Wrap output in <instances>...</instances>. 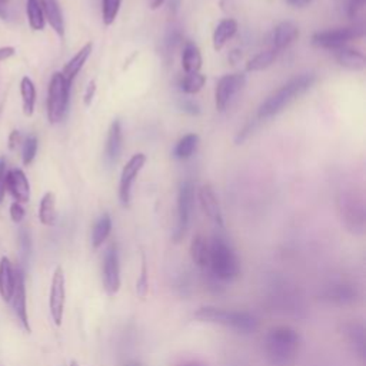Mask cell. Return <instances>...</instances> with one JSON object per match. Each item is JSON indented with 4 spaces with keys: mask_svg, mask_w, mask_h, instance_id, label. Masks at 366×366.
<instances>
[{
    "mask_svg": "<svg viewBox=\"0 0 366 366\" xmlns=\"http://www.w3.org/2000/svg\"><path fill=\"white\" fill-rule=\"evenodd\" d=\"M25 215H26V211L25 208L22 206V204L19 202H14L11 205V218L15 224H21L23 219H25Z\"/></svg>",
    "mask_w": 366,
    "mask_h": 366,
    "instance_id": "38",
    "label": "cell"
},
{
    "mask_svg": "<svg viewBox=\"0 0 366 366\" xmlns=\"http://www.w3.org/2000/svg\"><path fill=\"white\" fill-rule=\"evenodd\" d=\"M180 108H182L183 112H187L189 115H199L201 113L199 105L197 102H194V100H183L180 103Z\"/></svg>",
    "mask_w": 366,
    "mask_h": 366,
    "instance_id": "40",
    "label": "cell"
},
{
    "mask_svg": "<svg viewBox=\"0 0 366 366\" xmlns=\"http://www.w3.org/2000/svg\"><path fill=\"white\" fill-rule=\"evenodd\" d=\"M6 160L5 157H0V202H4L6 194Z\"/></svg>",
    "mask_w": 366,
    "mask_h": 366,
    "instance_id": "37",
    "label": "cell"
},
{
    "mask_svg": "<svg viewBox=\"0 0 366 366\" xmlns=\"http://www.w3.org/2000/svg\"><path fill=\"white\" fill-rule=\"evenodd\" d=\"M299 38V28L292 22L279 23L272 35V49L275 52H281L289 48Z\"/></svg>",
    "mask_w": 366,
    "mask_h": 366,
    "instance_id": "19",
    "label": "cell"
},
{
    "mask_svg": "<svg viewBox=\"0 0 366 366\" xmlns=\"http://www.w3.org/2000/svg\"><path fill=\"white\" fill-rule=\"evenodd\" d=\"M335 58L338 61V63L352 72H360L365 69L366 66V58L362 52L350 49V48H340L335 51Z\"/></svg>",
    "mask_w": 366,
    "mask_h": 366,
    "instance_id": "21",
    "label": "cell"
},
{
    "mask_svg": "<svg viewBox=\"0 0 366 366\" xmlns=\"http://www.w3.org/2000/svg\"><path fill=\"white\" fill-rule=\"evenodd\" d=\"M252 127H253V123H252V122H251V123H248V125L245 126V129L239 133V136L236 137V143H241V142L246 137V135H248L249 132H252Z\"/></svg>",
    "mask_w": 366,
    "mask_h": 366,
    "instance_id": "45",
    "label": "cell"
},
{
    "mask_svg": "<svg viewBox=\"0 0 366 366\" xmlns=\"http://www.w3.org/2000/svg\"><path fill=\"white\" fill-rule=\"evenodd\" d=\"M41 5L43 9L45 19L48 23L52 26V29L61 36H65V19L63 14L61 11V6L58 4V0H41Z\"/></svg>",
    "mask_w": 366,
    "mask_h": 366,
    "instance_id": "22",
    "label": "cell"
},
{
    "mask_svg": "<svg viewBox=\"0 0 366 366\" xmlns=\"http://www.w3.org/2000/svg\"><path fill=\"white\" fill-rule=\"evenodd\" d=\"M276 56H278V52H275L273 49L258 53L246 63V72H261V70L268 69L269 66H272L275 63Z\"/></svg>",
    "mask_w": 366,
    "mask_h": 366,
    "instance_id": "32",
    "label": "cell"
},
{
    "mask_svg": "<svg viewBox=\"0 0 366 366\" xmlns=\"http://www.w3.org/2000/svg\"><path fill=\"white\" fill-rule=\"evenodd\" d=\"M145 163H146V155L136 153L129 159V162L122 169L120 183H119V199L123 206H129L130 204L132 185L135 179L137 177L139 172L143 169Z\"/></svg>",
    "mask_w": 366,
    "mask_h": 366,
    "instance_id": "12",
    "label": "cell"
},
{
    "mask_svg": "<svg viewBox=\"0 0 366 366\" xmlns=\"http://www.w3.org/2000/svg\"><path fill=\"white\" fill-rule=\"evenodd\" d=\"M129 366H140V365H139V363H130Z\"/></svg>",
    "mask_w": 366,
    "mask_h": 366,
    "instance_id": "52",
    "label": "cell"
},
{
    "mask_svg": "<svg viewBox=\"0 0 366 366\" xmlns=\"http://www.w3.org/2000/svg\"><path fill=\"white\" fill-rule=\"evenodd\" d=\"M191 258L192 262L201 269H206L209 266V244L205 236L197 235L192 239Z\"/></svg>",
    "mask_w": 366,
    "mask_h": 366,
    "instance_id": "25",
    "label": "cell"
},
{
    "mask_svg": "<svg viewBox=\"0 0 366 366\" xmlns=\"http://www.w3.org/2000/svg\"><path fill=\"white\" fill-rule=\"evenodd\" d=\"M163 4H164V0H150V8H152L153 11H156V9H159Z\"/></svg>",
    "mask_w": 366,
    "mask_h": 366,
    "instance_id": "47",
    "label": "cell"
},
{
    "mask_svg": "<svg viewBox=\"0 0 366 366\" xmlns=\"http://www.w3.org/2000/svg\"><path fill=\"white\" fill-rule=\"evenodd\" d=\"M199 202H201V206L205 212V215L214 221L218 226H224V215H222V209H221V205H219V201H218V197L214 191V188L211 185H204L201 189H199Z\"/></svg>",
    "mask_w": 366,
    "mask_h": 366,
    "instance_id": "17",
    "label": "cell"
},
{
    "mask_svg": "<svg viewBox=\"0 0 366 366\" xmlns=\"http://www.w3.org/2000/svg\"><path fill=\"white\" fill-rule=\"evenodd\" d=\"M340 333L343 335L345 340L350 346L352 352L365 362L366 359V329L363 323L357 320H347L342 323Z\"/></svg>",
    "mask_w": 366,
    "mask_h": 366,
    "instance_id": "14",
    "label": "cell"
},
{
    "mask_svg": "<svg viewBox=\"0 0 366 366\" xmlns=\"http://www.w3.org/2000/svg\"><path fill=\"white\" fill-rule=\"evenodd\" d=\"M21 140H22L21 132L19 130H12V133L9 135V147L12 150H15L18 147V145L21 143Z\"/></svg>",
    "mask_w": 366,
    "mask_h": 366,
    "instance_id": "42",
    "label": "cell"
},
{
    "mask_svg": "<svg viewBox=\"0 0 366 366\" xmlns=\"http://www.w3.org/2000/svg\"><path fill=\"white\" fill-rule=\"evenodd\" d=\"M338 209L342 224L355 235L365 232V206L362 199L353 192H345L338 199Z\"/></svg>",
    "mask_w": 366,
    "mask_h": 366,
    "instance_id": "6",
    "label": "cell"
},
{
    "mask_svg": "<svg viewBox=\"0 0 366 366\" xmlns=\"http://www.w3.org/2000/svg\"><path fill=\"white\" fill-rule=\"evenodd\" d=\"M313 0H286V4L292 8H305L308 5H310Z\"/></svg>",
    "mask_w": 366,
    "mask_h": 366,
    "instance_id": "44",
    "label": "cell"
},
{
    "mask_svg": "<svg viewBox=\"0 0 366 366\" xmlns=\"http://www.w3.org/2000/svg\"><path fill=\"white\" fill-rule=\"evenodd\" d=\"M26 15L29 25L33 31H43L46 26V19L41 0H26Z\"/></svg>",
    "mask_w": 366,
    "mask_h": 366,
    "instance_id": "31",
    "label": "cell"
},
{
    "mask_svg": "<svg viewBox=\"0 0 366 366\" xmlns=\"http://www.w3.org/2000/svg\"><path fill=\"white\" fill-rule=\"evenodd\" d=\"M8 4H9V0H0V5H2V6L8 5Z\"/></svg>",
    "mask_w": 366,
    "mask_h": 366,
    "instance_id": "50",
    "label": "cell"
},
{
    "mask_svg": "<svg viewBox=\"0 0 366 366\" xmlns=\"http://www.w3.org/2000/svg\"><path fill=\"white\" fill-rule=\"evenodd\" d=\"M66 303V278L61 266H58L52 276L51 293H49V309L52 320L56 326L62 325Z\"/></svg>",
    "mask_w": 366,
    "mask_h": 366,
    "instance_id": "9",
    "label": "cell"
},
{
    "mask_svg": "<svg viewBox=\"0 0 366 366\" xmlns=\"http://www.w3.org/2000/svg\"><path fill=\"white\" fill-rule=\"evenodd\" d=\"M122 142H123V135H122V125L120 120L116 119L112 122L108 133V140H106V150H105V157L109 164H115L120 156L122 152Z\"/></svg>",
    "mask_w": 366,
    "mask_h": 366,
    "instance_id": "20",
    "label": "cell"
},
{
    "mask_svg": "<svg viewBox=\"0 0 366 366\" xmlns=\"http://www.w3.org/2000/svg\"><path fill=\"white\" fill-rule=\"evenodd\" d=\"M103 288L109 296H115L120 289V263L117 246L112 244L103 258Z\"/></svg>",
    "mask_w": 366,
    "mask_h": 366,
    "instance_id": "11",
    "label": "cell"
},
{
    "mask_svg": "<svg viewBox=\"0 0 366 366\" xmlns=\"http://www.w3.org/2000/svg\"><path fill=\"white\" fill-rule=\"evenodd\" d=\"M366 0H349V6H347V15L349 18H355L365 6Z\"/></svg>",
    "mask_w": 366,
    "mask_h": 366,
    "instance_id": "39",
    "label": "cell"
},
{
    "mask_svg": "<svg viewBox=\"0 0 366 366\" xmlns=\"http://www.w3.org/2000/svg\"><path fill=\"white\" fill-rule=\"evenodd\" d=\"M6 189L19 204H28L31 199V185L22 169H12L6 174Z\"/></svg>",
    "mask_w": 366,
    "mask_h": 366,
    "instance_id": "16",
    "label": "cell"
},
{
    "mask_svg": "<svg viewBox=\"0 0 366 366\" xmlns=\"http://www.w3.org/2000/svg\"><path fill=\"white\" fill-rule=\"evenodd\" d=\"M238 32V22L235 19H224L219 22L214 32V49L216 52L222 51L225 45L236 35Z\"/></svg>",
    "mask_w": 366,
    "mask_h": 366,
    "instance_id": "24",
    "label": "cell"
},
{
    "mask_svg": "<svg viewBox=\"0 0 366 366\" xmlns=\"http://www.w3.org/2000/svg\"><path fill=\"white\" fill-rule=\"evenodd\" d=\"M38 137L36 136H29L26 137V140L23 142V150H22V159H23V164L29 166L38 153Z\"/></svg>",
    "mask_w": 366,
    "mask_h": 366,
    "instance_id": "36",
    "label": "cell"
},
{
    "mask_svg": "<svg viewBox=\"0 0 366 366\" xmlns=\"http://www.w3.org/2000/svg\"><path fill=\"white\" fill-rule=\"evenodd\" d=\"M15 53H16V51H15V48H12V46H4V48H0V62H4V61H6V59L12 58Z\"/></svg>",
    "mask_w": 366,
    "mask_h": 366,
    "instance_id": "43",
    "label": "cell"
},
{
    "mask_svg": "<svg viewBox=\"0 0 366 366\" xmlns=\"http://www.w3.org/2000/svg\"><path fill=\"white\" fill-rule=\"evenodd\" d=\"M241 58H242V55H241V52H239V51H234V52H231L229 59H231V62H232V63L238 62Z\"/></svg>",
    "mask_w": 366,
    "mask_h": 366,
    "instance_id": "46",
    "label": "cell"
},
{
    "mask_svg": "<svg viewBox=\"0 0 366 366\" xmlns=\"http://www.w3.org/2000/svg\"><path fill=\"white\" fill-rule=\"evenodd\" d=\"M194 204H195V188L191 182H183L177 194V222H176V229L173 232L174 242H179L183 236H185L191 222Z\"/></svg>",
    "mask_w": 366,
    "mask_h": 366,
    "instance_id": "8",
    "label": "cell"
},
{
    "mask_svg": "<svg viewBox=\"0 0 366 366\" xmlns=\"http://www.w3.org/2000/svg\"><path fill=\"white\" fill-rule=\"evenodd\" d=\"M302 338L300 333L288 326L279 325L268 330L263 342L266 359L273 366H293L298 360Z\"/></svg>",
    "mask_w": 366,
    "mask_h": 366,
    "instance_id": "1",
    "label": "cell"
},
{
    "mask_svg": "<svg viewBox=\"0 0 366 366\" xmlns=\"http://www.w3.org/2000/svg\"><path fill=\"white\" fill-rule=\"evenodd\" d=\"M95 95H96V82L92 80V82L89 83V86L86 88V92H85V96H83V102H85L86 106H90V103H92Z\"/></svg>",
    "mask_w": 366,
    "mask_h": 366,
    "instance_id": "41",
    "label": "cell"
},
{
    "mask_svg": "<svg viewBox=\"0 0 366 366\" xmlns=\"http://www.w3.org/2000/svg\"><path fill=\"white\" fill-rule=\"evenodd\" d=\"M92 49H93V45L92 43H86L63 68V78L72 83L75 80V78L79 75V72L82 70V68L85 66L86 61L89 59L90 53H92Z\"/></svg>",
    "mask_w": 366,
    "mask_h": 366,
    "instance_id": "23",
    "label": "cell"
},
{
    "mask_svg": "<svg viewBox=\"0 0 366 366\" xmlns=\"http://www.w3.org/2000/svg\"><path fill=\"white\" fill-rule=\"evenodd\" d=\"M209 266L212 275L222 282H232L241 273V263L235 251L219 236H215L209 245Z\"/></svg>",
    "mask_w": 366,
    "mask_h": 366,
    "instance_id": "4",
    "label": "cell"
},
{
    "mask_svg": "<svg viewBox=\"0 0 366 366\" xmlns=\"http://www.w3.org/2000/svg\"><path fill=\"white\" fill-rule=\"evenodd\" d=\"M199 322L221 325L242 335L255 333L259 328V320L255 315L245 310H228L216 306H202L195 312Z\"/></svg>",
    "mask_w": 366,
    "mask_h": 366,
    "instance_id": "3",
    "label": "cell"
},
{
    "mask_svg": "<svg viewBox=\"0 0 366 366\" xmlns=\"http://www.w3.org/2000/svg\"><path fill=\"white\" fill-rule=\"evenodd\" d=\"M316 82V76L313 73H303L292 80H289L286 85H283L281 89H278L275 93H272L259 108L258 117L259 119H269L278 113H281L285 108H288L293 100H296L299 96L306 93Z\"/></svg>",
    "mask_w": 366,
    "mask_h": 366,
    "instance_id": "2",
    "label": "cell"
},
{
    "mask_svg": "<svg viewBox=\"0 0 366 366\" xmlns=\"http://www.w3.org/2000/svg\"><path fill=\"white\" fill-rule=\"evenodd\" d=\"M122 0H102V19L106 26H110L120 11Z\"/></svg>",
    "mask_w": 366,
    "mask_h": 366,
    "instance_id": "34",
    "label": "cell"
},
{
    "mask_svg": "<svg viewBox=\"0 0 366 366\" xmlns=\"http://www.w3.org/2000/svg\"><path fill=\"white\" fill-rule=\"evenodd\" d=\"M56 197L52 192L45 194L39 205V221L45 226H53L56 224Z\"/></svg>",
    "mask_w": 366,
    "mask_h": 366,
    "instance_id": "27",
    "label": "cell"
},
{
    "mask_svg": "<svg viewBox=\"0 0 366 366\" xmlns=\"http://www.w3.org/2000/svg\"><path fill=\"white\" fill-rule=\"evenodd\" d=\"M205 82H206V78L201 72L188 73L185 78L182 79L180 89L183 93H187V95H197L202 90V88L205 86Z\"/></svg>",
    "mask_w": 366,
    "mask_h": 366,
    "instance_id": "33",
    "label": "cell"
},
{
    "mask_svg": "<svg viewBox=\"0 0 366 366\" xmlns=\"http://www.w3.org/2000/svg\"><path fill=\"white\" fill-rule=\"evenodd\" d=\"M14 309L21 320L23 329L31 333V323H29V315H28V298H26V282H25V273L22 269H16V285L15 292L12 296Z\"/></svg>",
    "mask_w": 366,
    "mask_h": 366,
    "instance_id": "15",
    "label": "cell"
},
{
    "mask_svg": "<svg viewBox=\"0 0 366 366\" xmlns=\"http://www.w3.org/2000/svg\"><path fill=\"white\" fill-rule=\"evenodd\" d=\"M110 231H112V219L109 214H103L93 226V232H92L93 249H99L106 242V239L110 235Z\"/></svg>",
    "mask_w": 366,
    "mask_h": 366,
    "instance_id": "28",
    "label": "cell"
},
{
    "mask_svg": "<svg viewBox=\"0 0 366 366\" xmlns=\"http://www.w3.org/2000/svg\"><path fill=\"white\" fill-rule=\"evenodd\" d=\"M363 35H365V28L362 25H356L349 28H338V29L316 32L310 41H312V45L316 48L336 51L343 48L350 41L363 38Z\"/></svg>",
    "mask_w": 366,
    "mask_h": 366,
    "instance_id": "7",
    "label": "cell"
},
{
    "mask_svg": "<svg viewBox=\"0 0 366 366\" xmlns=\"http://www.w3.org/2000/svg\"><path fill=\"white\" fill-rule=\"evenodd\" d=\"M319 299L326 303H330V305L346 306V305L355 303L359 299V292L352 283L335 282V283L325 286L320 291Z\"/></svg>",
    "mask_w": 366,
    "mask_h": 366,
    "instance_id": "13",
    "label": "cell"
},
{
    "mask_svg": "<svg viewBox=\"0 0 366 366\" xmlns=\"http://www.w3.org/2000/svg\"><path fill=\"white\" fill-rule=\"evenodd\" d=\"M182 366H205L204 363H199V362H188V363H185V365H182Z\"/></svg>",
    "mask_w": 366,
    "mask_h": 366,
    "instance_id": "49",
    "label": "cell"
},
{
    "mask_svg": "<svg viewBox=\"0 0 366 366\" xmlns=\"http://www.w3.org/2000/svg\"><path fill=\"white\" fill-rule=\"evenodd\" d=\"M16 285V269L9 258L0 259V296L5 302H11Z\"/></svg>",
    "mask_w": 366,
    "mask_h": 366,
    "instance_id": "18",
    "label": "cell"
},
{
    "mask_svg": "<svg viewBox=\"0 0 366 366\" xmlns=\"http://www.w3.org/2000/svg\"><path fill=\"white\" fill-rule=\"evenodd\" d=\"M246 83L245 73H231L219 79L215 89V106L219 112H224L231 100L242 90Z\"/></svg>",
    "mask_w": 366,
    "mask_h": 366,
    "instance_id": "10",
    "label": "cell"
},
{
    "mask_svg": "<svg viewBox=\"0 0 366 366\" xmlns=\"http://www.w3.org/2000/svg\"><path fill=\"white\" fill-rule=\"evenodd\" d=\"M136 293L137 296L145 300L147 293H149V281H147V266H146V258L145 255H142V269H140V275L136 281Z\"/></svg>",
    "mask_w": 366,
    "mask_h": 366,
    "instance_id": "35",
    "label": "cell"
},
{
    "mask_svg": "<svg viewBox=\"0 0 366 366\" xmlns=\"http://www.w3.org/2000/svg\"><path fill=\"white\" fill-rule=\"evenodd\" d=\"M202 53L194 43H188L182 53V68L188 73H198L202 68Z\"/></svg>",
    "mask_w": 366,
    "mask_h": 366,
    "instance_id": "26",
    "label": "cell"
},
{
    "mask_svg": "<svg viewBox=\"0 0 366 366\" xmlns=\"http://www.w3.org/2000/svg\"><path fill=\"white\" fill-rule=\"evenodd\" d=\"M21 95H22V102H23V113L31 117L35 113L36 86H35L33 80L28 76H25L21 82Z\"/></svg>",
    "mask_w": 366,
    "mask_h": 366,
    "instance_id": "30",
    "label": "cell"
},
{
    "mask_svg": "<svg viewBox=\"0 0 366 366\" xmlns=\"http://www.w3.org/2000/svg\"><path fill=\"white\" fill-rule=\"evenodd\" d=\"M70 85L62 75V72L53 73L48 89V119L52 125L65 119L69 106Z\"/></svg>",
    "mask_w": 366,
    "mask_h": 366,
    "instance_id": "5",
    "label": "cell"
},
{
    "mask_svg": "<svg viewBox=\"0 0 366 366\" xmlns=\"http://www.w3.org/2000/svg\"><path fill=\"white\" fill-rule=\"evenodd\" d=\"M70 366H79V365H78L76 360H72V362H70Z\"/></svg>",
    "mask_w": 366,
    "mask_h": 366,
    "instance_id": "51",
    "label": "cell"
},
{
    "mask_svg": "<svg viewBox=\"0 0 366 366\" xmlns=\"http://www.w3.org/2000/svg\"><path fill=\"white\" fill-rule=\"evenodd\" d=\"M198 145H199V136L197 133H188L177 142L173 150V155L176 159H180V160L189 159L197 152Z\"/></svg>",
    "mask_w": 366,
    "mask_h": 366,
    "instance_id": "29",
    "label": "cell"
},
{
    "mask_svg": "<svg viewBox=\"0 0 366 366\" xmlns=\"http://www.w3.org/2000/svg\"><path fill=\"white\" fill-rule=\"evenodd\" d=\"M8 18V12L5 9V6L0 5V19H6Z\"/></svg>",
    "mask_w": 366,
    "mask_h": 366,
    "instance_id": "48",
    "label": "cell"
}]
</instances>
